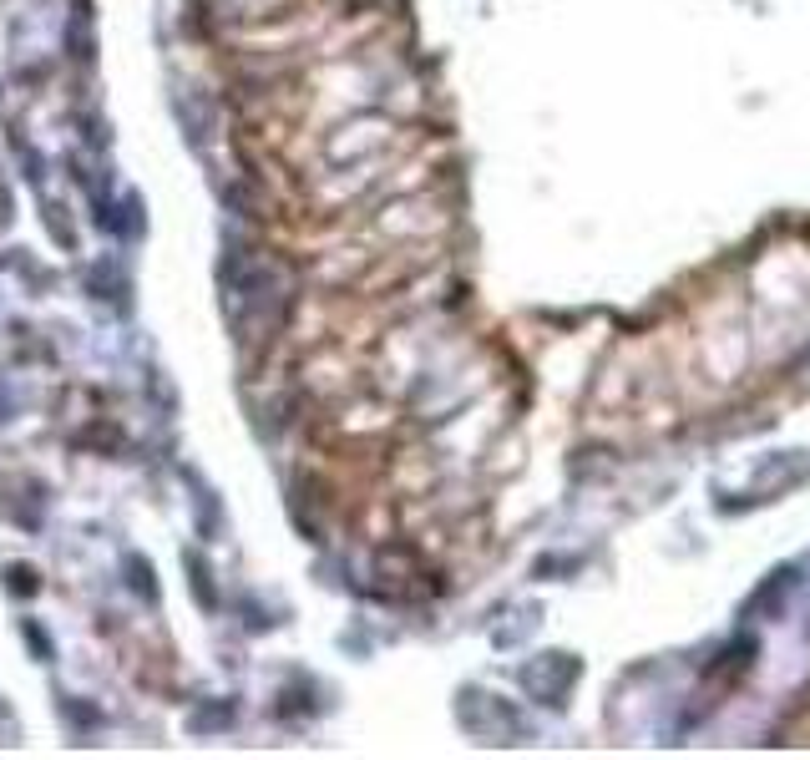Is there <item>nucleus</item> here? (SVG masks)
Wrapping results in <instances>:
<instances>
[{"label": "nucleus", "mask_w": 810, "mask_h": 760, "mask_svg": "<svg viewBox=\"0 0 810 760\" xmlns=\"http://www.w3.org/2000/svg\"><path fill=\"white\" fill-rule=\"evenodd\" d=\"M578 674H583L578 654H537L532 664H522V690L542 705H562L567 690L578 684Z\"/></svg>", "instance_id": "nucleus-1"}, {"label": "nucleus", "mask_w": 810, "mask_h": 760, "mask_svg": "<svg viewBox=\"0 0 810 760\" xmlns=\"http://www.w3.org/2000/svg\"><path fill=\"white\" fill-rule=\"evenodd\" d=\"M461 720H466L476 735H522V730H527V725L517 720V710H512L507 700H497V695H466Z\"/></svg>", "instance_id": "nucleus-2"}, {"label": "nucleus", "mask_w": 810, "mask_h": 760, "mask_svg": "<svg viewBox=\"0 0 810 760\" xmlns=\"http://www.w3.org/2000/svg\"><path fill=\"white\" fill-rule=\"evenodd\" d=\"M795 583H800V578H795V568H775V573H770V578H765V583L750 593V603H745V619H750V614H760V608L780 614V608H785V598L795 593Z\"/></svg>", "instance_id": "nucleus-3"}]
</instances>
